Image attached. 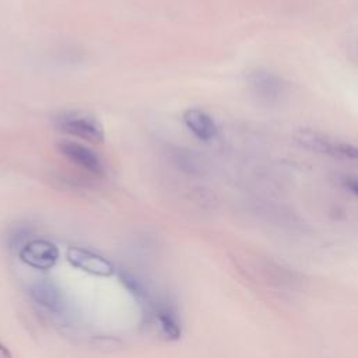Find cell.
<instances>
[{
	"mask_svg": "<svg viewBox=\"0 0 358 358\" xmlns=\"http://www.w3.org/2000/svg\"><path fill=\"white\" fill-rule=\"evenodd\" d=\"M53 126L69 136L88 143H102L105 130L101 122L91 113L83 110H62L53 116Z\"/></svg>",
	"mask_w": 358,
	"mask_h": 358,
	"instance_id": "6da1fadb",
	"label": "cell"
},
{
	"mask_svg": "<svg viewBox=\"0 0 358 358\" xmlns=\"http://www.w3.org/2000/svg\"><path fill=\"white\" fill-rule=\"evenodd\" d=\"M295 140L303 148H306L309 151L329 155L333 158L358 161V147L357 145H354L348 141L331 137L326 133H320V131L310 130V129H301L296 131Z\"/></svg>",
	"mask_w": 358,
	"mask_h": 358,
	"instance_id": "7a4b0ae2",
	"label": "cell"
},
{
	"mask_svg": "<svg viewBox=\"0 0 358 358\" xmlns=\"http://www.w3.org/2000/svg\"><path fill=\"white\" fill-rule=\"evenodd\" d=\"M57 151L73 165L91 173L94 176L105 175V165L99 155L85 144L71 140H63L57 143Z\"/></svg>",
	"mask_w": 358,
	"mask_h": 358,
	"instance_id": "3957f363",
	"label": "cell"
},
{
	"mask_svg": "<svg viewBox=\"0 0 358 358\" xmlns=\"http://www.w3.org/2000/svg\"><path fill=\"white\" fill-rule=\"evenodd\" d=\"M66 257L73 267L91 275L110 277L115 273L113 264L106 257L85 248L73 246L67 250Z\"/></svg>",
	"mask_w": 358,
	"mask_h": 358,
	"instance_id": "277c9868",
	"label": "cell"
},
{
	"mask_svg": "<svg viewBox=\"0 0 358 358\" xmlns=\"http://www.w3.org/2000/svg\"><path fill=\"white\" fill-rule=\"evenodd\" d=\"M20 259L38 270L52 268L59 259V249L46 239H31L20 249Z\"/></svg>",
	"mask_w": 358,
	"mask_h": 358,
	"instance_id": "5b68a950",
	"label": "cell"
},
{
	"mask_svg": "<svg viewBox=\"0 0 358 358\" xmlns=\"http://www.w3.org/2000/svg\"><path fill=\"white\" fill-rule=\"evenodd\" d=\"M31 298L43 309L59 313L64 309V298L60 288L49 280H38L29 285Z\"/></svg>",
	"mask_w": 358,
	"mask_h": 358,
	"instance_id": "8992f818",
	"label": "cell"
},
{
	"mask_svg": "<svg viewBox=\"0 0 358 358\" xmlns=\"http://www.w3.org/2000/svg\"><path fill=\"white\" fill-rule=\"evenodd\" d=\"M183 123L187 130L201 141H210L215 138L218 127L210 113L200 108H189L183 113Z\"/></svg>",
	"mask_w": 358,
	"mask_h": 358,
	"instance_id": "52a82bcc",
	"label": "cell"
},
{
	"mask_svg": "<svg viewBox=\"0 0 358 358\" xmlns=\"http://www.w3.org/2000/svg\"><path fill=\"white\" fill-rule=\"evenodd\" d=\"M152 309L161 327V331L171 340L178 338L180 336V323L176 316V312L165 302L154 303Z\"/></svg>",
	"mask_w": 358,
	"mask_h": 358,
	"instance_id": "ba28073f",
	"label": "cell"
},
{
	"mask_svg": "<svg viewBox=\"0 0 358 358\" xmlns=\"http://www.w3.org/2000/svg\"><path fill=\"white\" fill-rule=\"evenodd\" d=\"M250 85L255 92L263 98H277L281 94L280 80L267 71H255L250 78Z\"/></svg>",
	"mask_w": 358,
	"mask_h": 358,
	"instance_id": "9c48e42d",
	"label": "cell"
},
{
	"mask_svg": "<svg viewBox=\"0 0 358 358\" xmlns=\"http://www.w3.org/2000/svg\"><path fill=\"white\" fill-rule=\"evenodd\" d=\"M263 273L264 278L277 287H294L295 282L299 280L294 271H289L285 267L271 262L263 264Z\"/></svg>",
	"mask_w": 358,
	"mask_h": 358,
	"instance_id": "30bf717a",
	"label": "cell"
},
{
	"mask_svg": "<svg viewBox=\"0 0 358 358\" xmlns=\"http://www.w3.org/2000/svg\"><path fill=\"white\" fill-rule=\"evenodd\" d=\"M343 183H344V186H345L351 193H354L355 196H358V179H357V178H344V179H343Z\"/></svg>",
	"mask_w": 358,
	"mask_h": 358,
	"instance_id": "8fae6325",
	"label": "cell"
},
{
	"mask_svg": "<svg viewBox=\"0 0 358 358\" xmlns=\"http://www.w3.org/2000/svg\"><path fill=\"white\" fill-rule=\"evenodd\" d=\"M0 358H13L10 350L0 341Z\"/></svg>",
	"mask_w": 358,
	"mask_h": 358,
	"instance_id": "7c38bea8",
	"label": "cell"
}]
</instances>
